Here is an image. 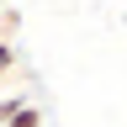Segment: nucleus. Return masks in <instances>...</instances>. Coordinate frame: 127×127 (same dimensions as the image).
Returning <instances> with one entry per match:
<instances>
[{
  "label": "nucleus",
  "mask_w": 127,
  "mask_h": 127,
  "mask_svg": "<svg viewBox=\"0 0 127 127\" xmlns=\"http://www.w3.org/2000/svg\"><path fill=\"white\" fill-rule=\"evenodd\" d=\"M32 101H27V95H0V127H5L11 117H16V111H27Z\"/></svg>",
  "instance_id": "obj_1"
},
{
  "label": "nucleus",
  "mask_w": 127,
  "mask_h": 127,
  "mask_svg": "<svg viewBox=\"0 0 127 127\" xmlns=\"http://www.w3.org/2000/svg\"><path fill=\"white\" fill-rule=\"evenodd\" d=\"M11 69H16V42H0V85L11 79Z\"/></svg>",
  "instance_id": "obj_2"
},
{
  "label": "nucleus",
  "mask_w": 127,
  "mask_h": 127,
  "mask_svg": "<svg viewBox=\"0 0 127 127\" xmlns=\"http://www.w3.org/2000/svg\"><path fill=\"white\" fill-rule=\"evenodd\" d=\"M5 127H42V111H37V106H27V111H16Z\"/></svg>",
  "instance_id": "obj_3"
},
{
  "label": "nucleus",
  "mask_w": 127,
  "mask_h": 127,
  "mask_svg": "<svg viewBox=\"0 0 127 127\" xmlns=\"http://www.w3.org/2000/svg\"><path fill=\"white\" fill-rule=\"evenodd\" d=\"M0 11H5V0H0Z\"/></svg>",
  "instance_id": "obj_4"
}]
</instances>
